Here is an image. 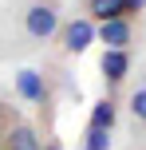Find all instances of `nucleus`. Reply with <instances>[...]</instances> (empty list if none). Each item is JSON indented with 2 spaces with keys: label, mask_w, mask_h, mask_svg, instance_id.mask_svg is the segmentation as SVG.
Returning a JSON list of instances; mask_svg holds the SVG:
<instances>
[{
  "label": "nucleus",
  "mask_w": 146,
  "mask_h": 150,
  "mask_svg": "<svg viewBox=\"0 0 146 150\" xmlns=\"http://www.w3.org/2000/svg\"><path fill=\"white\" fill-rule=\"evenodd\" d=\"M8 24V40H12V52H36V47L51 44L55 32L63 24V4L59 0H20Z\"/></svg>",
  "instance_id": "obj_1"
},
{
  "label": "nucleus",
  "mask_w": 146,
  "mask_h": 150,
  "mask_svg": "<svg viewBox=\"0 0 146 150\" xmlns=\"http://www.w3.org/2000/svg\"><path fill=\"white\" fill-rule=\"evenodd\" d=\"M95 40H99V24H95L87 12H79V16H71V20L59 24V32H55L51 44H55L59 55H83Z\"/></svg>",
  "instance_id": "obj_2"
},
{
  "label": "nucleus",
  "mask_w": 146,
  "mask_h": 150,
  "mask_svg": "<svg viewBox=\"0 0 146 150\" xmlns=\"http://www.w3.org/2000/svg\"><path fill=\"white\" fill-rule=\"evenodd\" d=\"M130 67H134V59H130V47H103L99 71H103V87H107V95H115V91L126 83Z\"/></svg>",
  "instance_id": "obj_3"
},
{
  "label": "nucleus",
  "mask_w": 146,
  "mask_h": 150,
  "mask_svg": "<svg viewBox=\"0 0 146 150\" xmlns=\"http://www.w3.org/2000/svg\"><path fill=\"white\" fill-rule=\"evenodd\" d=\"M0 150H44V138H39L36 122L28 119H12L0 134Z\"/></svg>",
  "instance_id": "obj_4"
},
{
  "label": "nucleus",
  "mask_w": 146,
  "mask_h": 150,
  "mask_svg": "<svg viewBox=\"0 0 146 150\" xmlns=\"http://www.w3.org/2000/svg\"><path fill=\"white\" fill-rule=\"evenodd\" d=\"M99 44L103 47H130L134 44V16H115L99 24Z\"/></svg>",
  "instance_id": "obj_5"
},
{
  "label": "nucleus",
  "mask_w": 146,
  "mask_h": 150,
  "mask_svg": "<svg viewBox=\"0 0 146 150\" xmlns=\"http://www.w3.org/2000/svg\"><path fill=\"white\" fill-rule=\"evenodd\" d=\"M126 119H130L134 130H146V83H138L126 95Z\"/></svg>",
  "instance_id": "obj_6"
},
{
  "label": "nucleus",
  "mask_w": 146,
  "mask_h": 150,
  "mask_svg": "<svg viewBox=\"0 0 146 150\" xmlns=\"http://www.w3.org/2000/svg\"><path fill=\"white\" fill-rule=\"evenodd\" d=\"M83 12L91 16L95 24L115 20V16H126V12H123V0H83Z\"/></svg>",
  "instance_id": "obj_7"
},
{
  "label": "nucleus",
  "mask_w": 146,
  "mask_h": 150,
  "mask_svg": "<svg viewBox=\"0 0 146 150\" xmlns=\"http://www.w3.org/2000/svg\"><path fill=\"white\" fill-rule=\"evenodd\" d=\"M115 115H118V107H115V95H103L99 103H95V111H91V127H115Z\"/></svg>",
  "instance_id": "obj_8"
},
{
  "label": "nucleus",
  "mask_w": 146,
  "mask_h": 150,
  "mask_svg": "<svg viewBox=\"0 0 146 150\" xmlns=\"http://www.w3.org/2000/svg\"><path fill=\"white\" fill-rule=\"evenodd\" d=\"M83 150H111V130H107V127H91V122H87Z\"/></svg>",
  "instance_id": "obj_9"
},
{
  "label": "nucleus",
  "mask_w": 146,
  "mask_h": 150,
  "mask_svg": "<svg viewBox=\"0 0 146 150\" xmlns=\"http://www.w3.org/2000/svg\"><path fill=\"white\" fill-rule=\"evenodd\" d=\"M142 4H146V0H123V12H126V16H134Z\"/></svg>",
  "instance_id": "obj_10"
},
{
  "label": "nucleus",
  "mask_w": 146,
  "mask_h": 150,
  "mask_svg": "<svg viewBox=\"0 0 146 150\" xmlns=\"http://www.w3.org/2000/svg\"><path fill=\"white\" fill-rule=\"evenodd\" d=\"M44 150H63V142L59 138H44Z\"/></svg>",
  "instance_id": "obj_11"
},
{
  "label": "nucleus",
  "mask_w": 146,
  "mask_h": 150,
  "mask_svg": "<svg viewBox=\"0 0 146 150\" xmlns=\"http://www.w3.org/2000/svg\"><path fill=\"white\" fill-rule=\"evenodd\" d=\"M0 134H4V127H0Z\"/></svg>",
  "instance_id": "obj_12"
}]
</instances>
